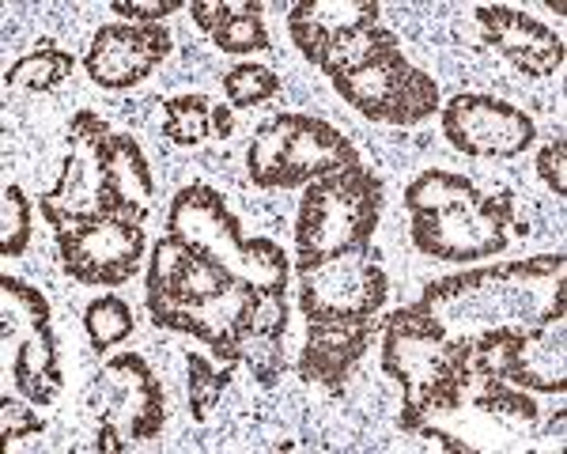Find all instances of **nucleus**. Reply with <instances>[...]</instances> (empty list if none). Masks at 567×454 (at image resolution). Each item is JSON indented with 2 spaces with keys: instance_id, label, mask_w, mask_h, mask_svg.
Segmentation results:
<instances>
[{
  "instance_id": "18",
  "label": "nucleus",
  "mask_w": 567,
  "mask_h": 454,
  "mask_svg": "<svg viewBox=\"0 0 567 454\" xmlns=\"http://www.w3.org/2000/svg\"><path fill=\"white\" fill-rule=\"evenodd\" d=\"M382 16L379 0H299L288 8V34L315 69H322L329 50L352 39Z\"/></svg>"
},
{
  "instance_id": "23",
  "label": "nucleus",
  "mask_w": 567,
  "mask_h": 454,
  "mask_svg": "<svg viewBox=\"0 0 567 454\" xmlns=\"http://www.w3.org/2000/svg\"><path fill=\"white\" fill-rule=\"evenodd\" d=\"M390 45H398V34L390 31V27L374 23V27H363V31H355L352 39H344L337 50H329V58L322 61V72L329 80L344 76V72H355L363 69L368 61L379 58L382 50H390Z\"/></svg>"
},
{
  "instance_id": "15",
  "label": "nucleus",
  "mask_w": 567,
  "mask_h": 454,
  "mask_svg": "<svg viewBox=\"0 0 567 454\" xmlns=\"http://www.w3.org/2000/svg\"><path fill=\"white\" fill-rule=\"evenodd\" d=\"M171 53V31L163 23H106L87 45L84 69L99 87L125 91L148 80Z\"/></svg>"
},
{
  "instance_id": "11",
  "label": "nucleus",
  "mask_w": 567,
  "mask_h": 454,
  "mask_svg": "<svg viewBox=\"0 0 567 454\" xmlns=\"http://www.w3.org/2000/svg\"><path fill=\"white\" fill-rule=\"evenodd\" d=\"M333 91L344 99V106L382 125H420L443 111L439 84L401 53V42L382 50L363 69L337 76Z\"/></svg>"
},
{
  "instance_id": "8",
  "label": "nucleus",
  "mask_w": 567,
  "mask_h": 454,
  "mask_svg": "<svg viewBox=\"0 0 567 454\" xmlns=\"http://www.w3.org/2000/svg\"><path fill=\"white\" fill-rule=\"evenodd\" d=\"M360 152L337 125L315 114H277L254 130L246 175L261 189H303L315 178L355 167Z\"/></svg>"
},
{
  "instance_id": "25",
  "label": "nucleus",
  "mask_w": 567,
  "mask_h": 454,
  "mask_svg": "<svg viewBox=\"0 0 567 454\" xmlns=\"http://www.w3.org/2000/svg\"><path fill=\"white\" fill-rule=\"evenodd\" d=\"M186 371H189V413H194L197 424H205L208 416H213L216 402L224 398V390L231 386V363H224V368H216V363H208L200 352H189L186 357Z\"/></svg>"
},
{
  "instance_id": "17",
  "label": "nucleus",
  "mask_w": 567,
  "mask_h": 454,
  "mask_svg": "<svg viewBox=\"0 0 567 454\" xmlns=\"http://www.w3.org/2000/svg\"><path fill=\"white\" fill-rule=\"evenodd\" d=\"M477 23L484 45H492L507 61H515L526 76L542 80L564 65V39L556 31H548L542 20H534V16L503 4H484L477 8Z\"/></svg>"
},
{
  "instance_id": "7",
  "label": "nucleus",
  "mask_w": 567,
  "mask_h": 454,
  "mask_svg": "<svg viewBox=\"0 0 567 454\" xmlns=\"http://www.w3.org/2000/svg\"><path fill=\"white\" fill-rule=\"evenodd\" d=\"M167 235L186 239L208 261L254 285L258 292L288 288L291 261L284 247H277L272 239H246L239 216L205 182H189L175 194L167 208Z\"/></svg>"
},
{
  "instance_id": "13",
  "label": "nucleus",
  "mask_w": 567,
  "mask_h": 454,
  "mask_svg": "<svg viewBox=\"0 0 567 454\" xmlns=\"http://www.w3.org/2000/svg\"><path fill=\"white\" fill-rule=\"evenodd\" d=\"M439 122L451 148L470 159H515L537 141L534 117L496 95H454Z\"/></svg>"
},
{
  "instance_id": "3",
  "label": "nucleus",
  "mask_w": 567,
  "mask_h": 454,
  "mask_svg": "<svg viewBox=\"0 0 567 454\" xmlns=\"http://www.w3.org/2000/svg\"><path fill=\"white\" fill-rule=\"evenodd\" d=\"M405 208L413 216L409 239L424 258L435 261H481L511 247V231H523L515 220V194L496 189L484 194L465 175L451 171H420L405 189Z\"/></svg>"
},
{
  "instance_id": "2",
  "label": "nucleus",
  "mask_w": 567,
  "mask_h": 454,
  "mask_svg": "<svg viewBox=\"0 0 567 454\" xmlns=\"http://www.w3.org/2000/svg\"><path fill=\"white\" fill-rule=\"evenodd\" d=\"M155 182L141 144L114 133L95 111H80L65 136V163L42 194V220L58 231L84 220H141Z\"/></svg>"
},
{
  "instance_id": "27",
  "label": "nucleus",
  "mask_w": 567,
  "mask_h": 454,
  "mask_svg": "<svg viewBox=\"0 0 567 454\" xmlns=\"http://www.w3.org/2000/svg\"><path fill=\"white\" fill-rule=\"evenodd\" d=\"M31 202L20 186H4V205H0V254L4 258H23L31 247Z\"/></svg>"
},
{
  "instance_id": "1",
  "label": "nucleus",
  "mask_w": 567,
  "mask_h": 454,
  "mask_svg": "<svg viewBox=\"0 0 567 454\" xmlns=\"http://www.w3.org/2000/svg\"><path fill=\"white\" fill-rule=\"evenodd\" d=\"M148 314L155 326L205 341L219 363L239 368L261 292L231 277L178 235H163L148 258Z\"/></svg>"
},
{
  "instance_id": "10",
  "label": "nucleus",
  "mask_w": 567,
  "mask_h": 454,
  "mask_svg": "<svg viewBox=\"0 0 567 454\" xmlns=\"http://www.w3.org/2000/svg\"><path fill=\"white\" fill-rule=\"evenodd\" d=\"M50 318V299L39 288L16 280L12 272L0 277V333H4V341L16 338L20 344L12 357V383L34 405L58 402V394L65 390L58 333H53Z\"/></svg>"
},
{
  "instance_id": "33",
  "label": "nucleus",
  "mask_w": 567,
  "mask_h": 454,
  "mask_svg": "<svg viewBox=\"0 0 567 454\" xmlns=\"http://www.w3.org/2000/svg\"><path fill=\"white\" fill-rule=\"evenodd\" d=\"M416 432H424L427 440H435L439 447H446V451H473L470 443H458L454 435H446V432H432V429H416Z\"/></svg>"
},
{
  "instance_id": "19",
  "label": "nucleus",
  "mask_w": 567,
  "mask_h": 454,
  "mask_svg": "<svg viewBox=\"0 0 567 454\" xmlns=\"http://www.w3.org/2000/svg\"><path fill=\"white\" fill-rule=\"evenodd\" d=\"M379 318L368 322H307V341L299 352V379L326 390H341L371 349Z\"/></svg>"
},
{
  "instance_id": "20",
  "label": "nucleus",
  "mask_w": 567,
  "mask_h": 454,
  "mask_svg": "<svg viewBox=\"0 0 567 454\" xmlns=\"http://www.w3.org/2000/svg\"><path fill=\"white\" fill-rule=\"evenodd\" d=\"M265 8L258 0H243V4H227V0H194L189 16L216 50L224 53H261L269 50V31L261 20Z\"/></svg>"
},
{
  "instance_id": "24",
  "label": "nucleus",
  "mask_w": 567,
  "mask_h": 454,
  "mask_svg": "<svg viewBox=\"0 0 567 454\" xmlns=\"http://www.w3.org/2000/svg\"><path fill=\"white\" fill-rule=\"evenodd\" d=\"M213 130V103L205 95H175L163 106V136H171L182 148L200 144Z\"/></svg>"
},
{
  "instance_id": "31",
  "label": "nucleus",
  "mask_w": 567,
  "mask_h": 454,
  "mask_svg": "<svg viewBox=\"0 0 567 454\" xmlns=\"http://www.w3.org/2000/svg\"><path fill=\"white\" fill-rule=\"evenodd\" d=\"M537 175H542V182L556 197H567V141L564 136H556V141H548L542 148V156H537Z\"/></svg>"
},
{
  "instance_id": "29",
  "label": "nucleus",
  "mask_w": 567,
  "mask_h": 454,
  "mask_svg": "<svg viewBox=\"0 0 567 454\" xmlns=\"http://www.w3.org/2000/svg\"><path fill=\"white\" fill-rule=\"evenodd\" d=\"M484 390L477 394V409L496 416H511V421H537V405L523 386H511L503 379H481Z\"/></svg>"
},
{
  "instance_id": "22",
  "label": "nucleus",
  "mask_w": 567,
  "mask_h": 454,
  "mask_svg": "<svg viewBox=\"0 0 567 454\" xmlns=\"http://www.w3.org/2000/svg\"><path fill=\"white\" fill-rule=\"evenodd\" d=\"M84 330H87V341L95 352H106V349H117L122 341L133 338V311L122 296L106 292V296H95L84 311Z\"/></svg>"
},
{
  "instance_id": "26",
  "label": "nucleus",
  "mask_w": 567,
  "mask_h": 454,
  "mask_svg": "<svg viewBox=\"0 0 567 454\" xmlns=\"http://www.w3.org/2000/svg\"><path fill=\"white\" fill-rule=\"evenodd\" d=\"M280 91V76L265 65L243 61L224 76V95L231 103V111H246V106H261L265 99H272Z\"/></svg>"
},
{
  "instance_id": "32",
  "label": "nucleus",
  "mask_w": 567,
  "mask_h": 454,
  "mask_svg": "<svg viewBox=\"0 0 567 454\" xmlns=\"http://www.w3.org/2000/svg\"><path fill=\"white\" fill-rule=\"evenodd\" d=\"M110 8L130 23H163L167 16L178 12L182 0H114Z\"/></svg>"
},
{
  "instance_id": "4",
  "label": "nucleus",
  "mask_w": 567,
  "mask_h": 454,
  "mask_svg": "<svg viewBox=\"0 0 567 454\" xmlns=\"http://www.w3.org/2000/svg\"><path fill=\"white\" fill-rule=\"evenodd\" d=\"M382 371L401 386L405 432L424 429L432 413H454L473 386L470 349L424 303H409L382 318Z\"/></svg>"
},
{
  "instance_id": "28",
  "label": "nucleus",
  "mask_w": 567,
  "mask_h": 454,
  "mask_svg": "<svg viewBox=\"0 0 567 454\" xmlns=\"http://www.w3.org/2000/svg\"><path fill=\"white\" fill-rule=\"evenodd\" d=\"M284 338H265V333H246L243 349H239V363L250 368V375L258 379V386H277L288 360H284Z\"/></svg>"
},
{
  "instance_id": "9",
  "label": "nucleus",
  "mask_w": 567,
  "mask_h": 454,
  "mask_svg": "<svg viewBox=\"0 0 567 454\" xmlns=\"http://www.w3.org/2000/svg\"><path fill=\"white\" fill-rule=\"evenodd\" d=\"M91 398L99 402L95 451L122 454L133 443L155 440L167 424V394L141 352H117L103 363Z\"/></svg>"
},
{
  "instance_id": "16",
  "label": "nucleus",
  "mask_w": 567,
  "mask_h": 454,
  "mask_svg": "<svg viewBox=\"0 0 567 454\" xmlns=\"http://www.w3.org/2000/svg\"><path fill=\"white\" fill-rule=\"evenodd\" d=\"M567 280L556 285L553 299L545 303L537 326H529L518 357L507 371L511 386L542 390V394H564L567 390Z\"/></svg>"
},
{
  "instance_id": "6",
  "label": "nucleus",
  "mask_w": 567,
  "mask_h": 454,
  "mask_svg": "<svg viewBox=\"0 0 567 454\" xmlns=\"http://www.w3.org/2000/svg\"><path fill=\"white\" fill-rule=\"evenodd\" d=\"M382 216V178L363 163L303 186L296 216V272L371 250Z\"/></svg>"
},
{
  "instance_id": "34",
  "label": "nucleus",
  "mask_w": 567,
  "mask_h": 454,
  "mask_svg": "<svg viewBox=\"0 0 567 454\" xmlns=\"http://www.w3.org/2000/svg\"><path fill=\"white\" fill-rule=\"evenodd\" d=\"M231 106H213V130L219 136H231Z\"/></svg>"
},
{
  "instance_id": "30",
  "label": "nucleus",
  "mask_w": 567,
  "mask_h": 454,
  "mask_svg": "<svg viewBox=\"0 0 567 454\" xmlns=\"http://www.w3.org/2000/svg\"><path fill=\"white\" fill-rule=\"evenodd\" d=\"M34 402H16L12 394L0 402V435H4V447H12V443L27 440V435H42L45 432V421L31 409Z\"/></svg>"
},
{
  "instance_id": "21",
  "label": "nucleus",
  "mask_w": 567,
  "mask_h": 454,
  "mask_svg": "<svg viewBox=\"0 0 567 454\" xmlns=\"http://www.w3.org/2000/svg\"><path fill=\"white\" fill-rule=\"evenodd\" d=\"M72 53L61 50L58 42H39L31 53L4 69V84L16 91H53L72 76Z\"/></svg>"
},
{
  "instance_id": "5",
  "label": "nucleus",
  "mask_w": 567,
  "mask_h": 454,
  "mask_svg": "<svg viewBox=\"0 0 567 454\" xmlns=\"http://www.w3.org/2000/svg\"><path fill=\"white\" fill-rule=\"evenodd\" d=\"M567 272L564 254H542V258L499 261L458 272V277L432 280L420 296V303L432 311L462 344H470L477 333L496 326H537V318L526 314V303L537 296V285H553Z\"/></svg>"
},
{
  "instance_id": "12",
  "label": "nucleus",
  "mask_w": 567,
  "mask_h": 454,
  "mask_svg": "<svg viewBox=\"0 0 567 454\" xmlns=\"http://www.w3.org/2000/svg\"><path fill=\"white\" fill-rule=\"evenodd\" d=\"M390 280L379 254H344L299 272V311L307 322H368L386 307Z\"/></svg>"
},
{
  "instance_id": "14",
  "label": "nucleus",
  "mask_w": 567,
  "mask_h": 454,
  "mask_svg": "<svg viewBox=\"0 0 567 454\" xmlns=\"http://www.w3.org/2000/svg\"><path fill=\"white\" fill-rule=\"evenodd\" d=\"M144 250L148 239L141 220H84L58 231L61 269L87 288H117L133 280Z\"/></svg>"
}]
</instances>
